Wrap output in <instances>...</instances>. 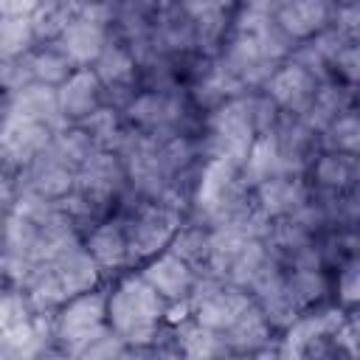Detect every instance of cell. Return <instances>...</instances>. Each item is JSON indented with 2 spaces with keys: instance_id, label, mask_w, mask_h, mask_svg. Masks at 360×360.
<instances>
[{
  "instance_id": "obj_21",
  "label": "cell",
  "mask_w": 360,
  "mask_h": 360,
  "mask_svg": "<svg viewBox=\"0 0 360 360\" xmlns=\"http://www.w3.org/2000/svg\"><path fill=\"white\" fill-rule=\"evenodd\" d=\"M239 174H242L245 188H250V191H253L256 186H262L264 180L276 177V174H287L284 160H281V152H278V141H276L273 129L256 135V141H253V146H250L245 163L239 166Z\"/></svg>"
},
{
  "instance_id": "obj_28",
  "label": "cell",
  "mask_w": 360,
  "mask_h": 360,
  "mask_svg": "<svg viewBox=\"0 0 360 360\" xmlns=\"http://www.w3.org/2000/svg\"><path fill=\"white\" fill-rule=\"evenodd\" d=\"M318 146H323V152H343V155H357L360 146V121L354 107L340 112L321 135H318Z\"/></svg>"
},
{
  "instance_id": "obj_22",
  "label": "cell",
  "mask_w": 360,
  "mask_h": 360,
  "mask_svg": "<svg viewBox=\"0 0 360 360\" xmlns=\"http://www.w3.org/2000/svg\"><path fill=\"white\" fill-rule=\"evenodd\" d=\"M312 180L329 191V194H349L360 177V163L357 155H343V152H321L309 163Z\"/></svg>"
},
{
  "instance_id": "obj_17",
  "label": "cell",
  "mask_w": 360,
  "mask_h": 360,
  "mask_svg": "<svg viewBox=\"0 0 360 360\" xmlns=\"http://www.w3.org/2000/svg\"><path fill=\"white\" fill-rule=\"evenodd\" d=\"M48 346H53L48 315H34L31 321L0 332V360H37Z\"/></svg>"
},
{
  "instance_id": "obj_16",
  "label": "cell",
  "mask_w": 360,
  "mask_h": 360,
  "mask_svg": "<svg viewBox=\"0 0 360 360\" xmlns=\"http://www.w3.org/2000/svg\"><path fill=\"white\" fill-rule=\"evenodd\" d=\"M8 110L17 112V115L31 118L37 124H45L51 132H59V129L68 127V121L62 118L59 101H56V90L45 87V84H37V82H28L20 90L8 93Z\"/></svg>"
},
{
  "instance_id": "obj_36",
  "label": "cell",
  "mask_w": 360,
  "mask_h": 360,
  "mask_svg": "<svg viewBox=\"0 0 360 360\" xmlns=\"http://www.w3.org/2000/svg\"><path fill=\"white\" fill-rule=\"evenodd\" d=\"M155 360H186V357L169 343V346H155Z\"/></svg>"
},
{
  "instance_id": "obj_10",
  "label": "cell",
  "mask_w": 360,
  "mask_h": 360,
  "mask_svg": "<svg viewBox=\"0 0 360 360\" xmlns=\"http://www.w3.org/2000/svg\"><path fill=\"white\" fill-rule=\"evenodd\" d=\"M73 177H76V172L70 166H65L51 149H45L25 169H20V191L37 194L48 202H59L65 194H70Z\"/></svg>"
},
{
  "instance_id": "obj_32",
  "label": "cell",
  "mask_w": 360,
  "mask_h": 360,
  "mask_svg": "<svg viewBox=\"0 0 360 360\" xmlns=\"http://www.w3.org/2000/svg\"><path fill=\"white\" fill-rule=\"evenodd\" d=\"M357 76H360V45H357V42H349V45L335 56V62H332V79L340 82V84L354 87Z\"/></svg>"
},
{
  "instance_id": "obj_9",
  "label": "cell",
  "mask_w": 360,
  "mask_h": 360,
  "mask_svg": "<svg viewBox=\"0 0 360 360\" xmlns=\"http://www.w3.org/2000/svg\"><path fill=\"white\" fill-rule=\"evenodd\" d=\"M332 8L326 0H287L273 6V20L290 42H307L332 25Z\"/></svg>"
},
{
  "instance_id": "obj_2",
  "label": "cell",
  "mask_w": 360,
  "mask_h": 360,
  "mask_svg": "<svg viewBox=\"0 0 360 360\" xmlns=\"http://www.w3.org/2000/svg\"><path fill=\"white\" fill-rule=\"evenodd\" d=\"M256 135H262L256 121V93H245L208 112L200 152L205 158H225L242 166Z\"/></svg>"
},
{
  "instance_id": "obj_15",
  "label": "cell",
  "mask_w": 360,
  "mask_h": 360,
  "mask_svg": "<svg viewBox=\"0 0 360 360\" xmlns=\"http://www.w3.org/2000/svg\"><path fill=\"white\" fill-rule=\"evenodd\" d=\"M56 101H59L62 118L68 124H79L90 112H96L104 104V90H101V82L96 79L93 68H76L56 87Z\"/></svg>"
},
{
  "instance_id": "obj_33",
  "label": "cell",
  "mask_w": 360,
  "mask_h": 360,
  "mask_svg": "<svg viewBox=\"0 0 360 360\" xmlns=\"http://www.w3.org/2000/svg\"><path fill=\"white\" fill-rule=\"evenodd\" d=\"M332 28H338L343 37L357 42V37H360V3H354V0L335 3V8H332Z\"/></svg>"
},
{
  "instance_id": "obj_34",
  "label": "cell",
  "mask_w": 360,
  "mask_h": 360,
  "mask_svg": "<svg viewBox=\"0 0 360 360\" xmlns=\"http://www.w3.org/2000/svg\"><path fill=\"white\" fill-rule=\"evenodd\" d=\"M22 84H28L25 68H22V56H3L0 53V93H14Z\"/></svg>"
},
{
  "instance_id": "obj_13",
  "label": "cell",
  "mask_w": 360,
  "mask_h": 360,
  "mask_svg": "<svg viewBox=\"0 0 360 360\" xmlns=\"http://www.w3.org/2000/svg\"><path fill=\"white\" fill-rule=\"evenodd\" d=\"M141 278L166 301V304H180L188 298L194 281H197V273L180 262L174 253L163 250L158 256H152L149 262H143V270H141Z\"/></svg>"
},
{
  "instance_id": "obj_19",
  "label": "cell",
  "mask_w": 360,
  "mask_h": 360,
  "mask_svg": "<svg viewBox=\"0 0 360 360\" xmlns=\"http://www.w3.org/2000/svg\"><path fill=\"white\" fill-rule=\"evenodd\" d=\"M172 346L186 357V360H225L228 349L222 343V335L186 318L172 326Z\"/></svg>"
},
{
  "instance_id": "obj_39",
  "label": "cell",
  "mask_w": 360,
  "mask_h": 360,
  "mask_svg": "<svg viewBox=\"0 0 360 360\" xmlns=\"http://www.w3.org/2000/svg\"><path fill=\"white\" fill-rule=\"evenodd\" d=\"M0 287H8L6 284V276H3V245H0Z\"/></svg>"
},
{
  "instance_id": "obj_14",
  "label": "cell",
  "mask_w": 360,
  "mask_h": 360,
  "mask_svg": "<svg viewBox=\"0 0 360 360\" xmlns=\"http://www.w3.org/2000/svg\"><path fill=\"white\" fill-rule=\"evenodd\" d=\"M82 248L90 253V259L98 264L101 273L110 270H121L129 264V248H127V231H124V219L118 214H110L107 219L96 222L84 239Z\"/></svg>"
},
{
  "instance_id": "obj_3",
  "label": "cell",
  "mask_w": 360,
  "mask_h": 360,
  "mask_svg": "<svg viewBox=\"0 0 360 360\" xmlns=\"http://www.w3.org/2000/svg\"><path fill=\"white\" fill-rule=\"evenodd\" d=\"M118 217L124 219V231H127L129 264L149 262L152 256L163 253L174 239V233L180 231V225L186 222V217L177 208L160 200H141Z\"/></svg>"
},
{
  "instance_id": "obj_4",
  "label": "cell",
  "mask_w": 360,
  "mask_h": 360,
  "mask_svg": "<svg viewBox=\"0 0 360 360\" xmlns=\"http://www.w3.org/2000/svg\"><path fill=\"white\" fill-rule=\"evenodd\" d=\"M107 329V290H90L65 301L51 318V340L68 357Z\"/></svg>"
},
{
  "instance_id": "obj_37",
  "label": "cell",
  "mask_w": 360,
  "mask_h": 360,
  "mask_svg": "<svg viewBox=\"0 0 360 360\" xmlns=\"http://www.w3.org/2000/svg\"><path fill=\"white\" fill-rule=\"evenodd\" d=\"M37 360H70V357H68L65 352H59L56 346H48V349H45V352H42Z\"/></svg>"
},
{
  "instance_id": "obj_23",
  "label": "cell",
  "mask_w": 360,
  "mask_h": 360,
  "mask_svg": "<svg viewBox=\"0 0 360 360\" xmlns=\"http://www.w3.org/2000/svg\"><path fill=\"white\" fill-rule=\"evenodd\" d=\"M82 11V3H65V0H45V3H34L31 14H28V25L34 34V45L42 42H56L62 37V31L70 25V20Z\"/></svg>"
},
{
  "instance_id": "obj_6",
  "label": "cell",
  "mask_w": 360,
  "mask_h": 360,
  "mask_svg": "<svg viewBox=\"0 0 360 360\" xmlns=\"http://www.w3.org/2000/svg\"><path fill=\"white\" fill-rule=\"evenodd\" d=\"M186 304H188V318L191 321H197V323L222 335L253 304V298L245 290L231 287V284H225L214 276H197Z\"/></svg>"
},
{
  "instance_id": "obj_18",
  "label": "cell",
  "mask_w": 360,
  "mask_h": 360,
  "mask_svg": "<svg viewBox=\"0 0 360 360\" xmlns=\"http://www.w3.org/2000/svg\"><path fill=\"white\" fill-rule=\"evenodd\" d=\"M222 343L228 349V354H256L264 346L273 343V329L267 323V318L259 312L256 304H250L225 332H222Z\"/></svg>"
},
{
  "instance_id": "obj_12",
  "label": "cell",
  "mask_w": 360,
  "mask_h": 360,
  "mask_svg": "<svg viewBox=\"0 0 360 360\" xmlns=\"http://www.w3.org/2000/svg\"><path fill=\"white\" fill-rule=\"evenodd\" d=\"M183 8L191 17L194 28V53L202 59H214L228 34H231V20H233V6L225 3H183Z\"/></svg>"
},
{
  "instance_id": "obj_27",
  "label": "cell",
  "mask_w": 360,
  "mask_h": 360,
  "mask_svg": "<svg viewBox=\"0 0 360 360\" xmlns=\"http://www.w3.org/2000/svg\"><path fill=\"white\" fill-rule=\"evenodd\" d=\"M48 149H51L65 166H70L73 172H76L79 166H84L96 152H101V149H96V143L90 141V135H87L82 127H76V124H68L65 129L53 132Z\"/></svg>"
},
{
  "instance_id": "obj_25",
  "label": "cell",
  "mask_w": 360,
  "mask_h": 360,
  "mask_svg": "<svg viewBox=\"0 0 360 360\" xmlns=\"http://www.w3.org/2000/svg\"><path fill=\"white\" fill-rule=\"evenodd\" d=\"M76 127H82L90 135V141L96 143V149H101V152H118V146L124 143V138L129 132V124L124 121L121 110L110 107V104H101L96 112H90Z\"/></svg>"
},
{
  "instance_id": "obj_29",
  "label": "cell",
  "mask_w": 360,
  "mask_h": 360,
  "mask_svg": "<svg viewBox=\"0 0 360 360\" xmlns=\"http://www.w3.org/2000/svg\"><path fill=\"white\" fill-rule=\"evenodd\" d=\"M34 48V34L28 17H3L0 14V53L3 56H25Z\"/></svg>"
},
{
  "instance_id": "obj_8",
  "label": "cell",
  "mask_w": 360,
  "mask_h": 360,
  "mask_svg": "<svg viewBox=\"0 0 360 360\" xmlns=\"http://www.w3.org/2000/svg\"><path fill=\"white\" fill-rule=\"evenodd\" d=\"M318 79L312 73H307L304 68H298L295 62L284 59L273 73L270 79L262 84V93L278 107L281 115H304L307 107L312 104L315 93H318Z\"/></svg>"
},
{
  "instance_id": "obj_24",
  "label": "cell",
  "mask_w": 360,
  "mask_h": 360,
  "mask_svg": "<svg viewBox=\"0 0 360 360\" xmlns=\"http://www.w3.org/2000/svg\"><path fill=\"white\" fill-rule=\"evenodd\" d=\"M166 250L174 253L180 262H186L197 276H205L211 256V231L200 222H183Z\"/></svg>"
},
{
  "instance_id": "obj_1",
  "label": "cell",
  "mask_w": 360,
  "mask_h": 360,
  "mask_svg": "<svg viewBox=\"0 0 360 360\" xmlns=\"http://www.w3.org/2000/svg\"><path fill=\"white\" fill-rule=\"evenodd\" d=\"M166 301L141 278V273L124 276L107 290V326L127 346H155L163 335Z\"/></svg>"
},
{
  "instance_id": "obj_38",
  "label": "cell",
  "mask_w": 360,
  "mask_h": 360,
  "mask_svg": "<svg viewBox=\"0 0 360 360\" xmlns=\"http://www.w3.org/2000/svg\"><path fill=\"white\" fill-rule=\"evenodd\" d=\"M6 110H8V96H6V93H0V121H3Z\"/></svg>"
},
{
  "instance_id": "obj_11",
  "label": "cell",
  "mask_w": 360,
  "mask_h": 360,
  "mask_svg": "<svg viewBox=\"0 0 360 360\" xmlns=\"http://www.w3.org/2000/svg\"><path fill=\"white\" fill-rule=\"evenodd\" d=\"M253 205L270 219H284L309 202V188L301 174H276L250 191Z\"/></svg>"
},
{
  "instance_id": "obj_7",
  "label": "cell",
  "mask_w": 360,
  "mask_h": 360,
  "mask_svg": "<svg viewBox=\"0 0 360 360\" xmlns=\"http://www.w3.org/2000/svg\"><path fill=\"white\" fill-rule=\"evenodd\" d=\"M51 138L53 132L45 124H37L25 115L6 110L0 121V163L20 172L51 146Z\"/></svg>"
},
{
  "instance_id": "obj_30",
  "label": "cell",
  "mask_w": 360,
  "mask_h": 360,
  "mask_svg": "<svg viewBox=\"0 0 360 360\" xmlns=\"http://www.w3.org/2000/svg\"><path fill=\"white\" fill-rule=\"evenodd\" d=\"M124 346H127V343L107 326V329L98 332L93 340H87L79 352H73L70 360H121Z\"/></svg>"
},
{
  "instance_id": "obj_26",
  "label": "cell",
  "mask_w": 360,
  "mask_h": 360,
  "mask_svg": "<svg viewBox=\"0 0 360 360\" xmlns=\"http://www.w3.org/2000/svg\"><path fill=\"white\" fill-rule=\"evenodd\" d=\"M284 284L290 298L295 301V307L301 312H309V307L321 304L326 295V276L321 267H295V270H284Z\"/></svg>"
},
{
  "instance_id": "obj_31",
  "label": "cell",
  "mask_w": 360,
  "mask_h": 360,
  "mask_svg": "<svg viewBox=\"0 0 360 360\" xmlns=\"http://www.w3.org/2000/svg\"><path fill=\"white\" fill-rule=\"evenodd\" d=\"M360 298V264L357 259H349L340 264V273H338V301H340V309H352Z\"/></svg>"
},
{
  "instance_id": "obj_5",
  "label": "cell",
  "mask_w": 360,
  "mask_h": 360,
  "mask_svg": "<svg viewBox=\"0 0 360 360\" xmlns=\"http://www.w3.org/2000/svg\"><path fill=\"white\" fill-rule=\"evenodd\" d=\"M115 6L112 3H82V11L70 20V25L56 39L68 53L73 68H93L112 37Z\"/></svg>"
},
{
  "instance_id": "obj_20",
  "label": "cell",
  "mask_w": 360,
  "mask_h": 360,
  "mask_svg": "<svg viewBox=\"0 0 360 360\" xmlns=\"http://www.w3.org/2000/svg\"><path fill=\"white\" fill-rule=\"evenodd\" d=\"M22 68H25L28 82H37V84H45V87H53V90L76 70L73 62L68 59V53L59 48V42L34 45L22 56Z\"/></svg>"
},
{
  "instance_id": "obj_35",
  "label": "cell",
  "mask_w": 360,
  "mask_h": 360,
  "mask_svg": "<svg viewBox=\"0 0 360 360\" xmlns=\"http://www.w3.org/2000/svg\"><path fill=\"white\" fill-rule=\"evenodd\" d=\"M20 197V172L0 163V211L8 214Z\"/></svg>"
}]
</instances>
